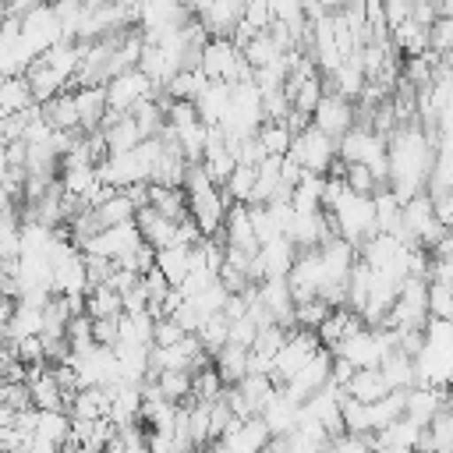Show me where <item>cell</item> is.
<instances>
[{
    "label": "cell",
    "instance_id": "1",
    "mask_svg": "<svg viewBox=\"0 0 453 453\" xmlns=\"http://www.w3.org/2000/svg\"><path fill=\"white\" fill-rule=\"evenodd\" d=\"M389 191L407 205L421 191H428V177L435 166V142L421 131V124L396 127L389 138Z\"/></svg>",
    "mask_w": 453,
    "mask_h": 453
},
{
    "label": "cell",
    "instance_id": "2",
    "mask_svg": "<svg viewBox=\"0 0 453 453\" xmlns=\"http://www.w3.org/2000/svg\"><path fill=\"white\" fill-rule=\"evenodd\" d=\"M333 223V234L343 237L347 244H354L357 251L379 234V219H375V198H361L350 188L336 198V205L326 212Z\"/></svg>",
    "mask_w": 453,
    "mask_h": 453
},
{
    "label": "cell",
    "instance_id": "3",
    "mask_svg": "<svg viewBox=\"0 0 453 453\" xmlns=\"http://www.w3.org/2000/svg\"><path fill=\"white\" fill-rule=\"evenodd\" d=\"M202 71L209 81H226V85H248L255 81V71L248 67L244 53L237 50L234 39H209L202 50Z\"/></svg>",
    "mask_w": 453,
    "mask_h": 453
},
{
    "label": "cell",
    "instance_id": "4",
    "mask_svg": "<svg viewBox=\"0 0 453 453\" xmlns=\"http://www.w3.org/2000/svg\"><path fill=\"white\" fill-rule=\"evenodd\" d=\"M304 173H319V177H329L333 166L340 163V145L322 134L319 127H304L301 134H294V145L287 152Z\"/></svg>",
    "mask_w": 453,
    "mask_h": 453
},
{
    "label": "cell",
    "instance_id": "5",
    "mask_svg": "<svg viewBox=\"0 0 453 453\" xmlns=\"http://www.w3.org/2000/svg\"><path fill=\"white\" fill-rule=\"evenodd\" d=\"M322 350V343H319V333H308V329H290L287 333V343L280 347V354H276V361H273V372H269V379L283 389L315 354Z\"/></svg>",
    "mask_w": 453,
    "mask_h": 453
},
{
    "label": "cell",
    "instance_id": "6",
    "mask_svg": "<svg viewBox=\"0 0 453 453\" xmlns=\"http://www.w3.org/2000/svg\"><path fill=\"white\" fill-rule=\"evenodd\" d=\"M152 92H156V85H152V81L134 67V71L117 74V78L106 85V106H110V113H113V117H131V113H134V106H138V103H145Z\"/></svg>",
    "mask_w": 453,
    "mask_h": 453
},
{
    "label": "cell",
    "instance_id": "7",
    "mask_svg": "<svg viewBox=\"0 0 453 453\" xmlns=\"http://www.w3.org/2000/svg\"><path fill=\"white\" fill-rule=\"evenodd\" d=\"M354 124H357V103L343 99L340 92H326L322 103H319L315 113H311V127H319L322 134H329L336 145H340V138H343Z\"/></svg>",
    "mask_w": 453,
    "mask_h": 453
},
{
    "label": "cell",
    "instance_id": "8",
    "mask_svg": "<svg viewBox=\"0 0 453 453\" xmlns=\"http://www.w3.org/2000/svg\"><path fill=\"white\" fill-rule=\"evenodd\" d=\"M145 241H142V234H138V226L134 223H120V226H106V230H99L85 248H81V255H96V258H106V262H124L131 251H138Z\"/></svg>",
    "mask_w": 453,
    "mask_h": 453
},
{
    "label": "cell",
    "instance_id": "9",
    "mask_svg": "<svg viewBox=\"0 0 453 453\" xmlns=\"http://www.w3.org/2000/svg\"><path fill=\"white\" fill-rule=\"evenodd\" d=\"M294 262H297V248L287 237H276V241H269V244L258 248V255L251 262V283L258 287L265 280H287L290 269H294Z\"/></svg>",
    "mask_w": 453,
    "mask_h": 453
},
{
    "label": "cell",
    "instance_id": "10",
    "mask_svg": "<svg viewBox=\"0 0 453 453\" xmlns=\"http://www.w3.org/2000/svg\"><path fill=\"white\" fill-rule=\"evenodd\" d=\"M329 375H333V350H319L280 393L287 396V400H294V403H304V400H311L319 389H326L329 386Z\"/></svg>",
    "mask_w": 453,
    "mask_h": 453
},
{
    "label": "cell",
    "instance_id": "11",
    "mask_svg": "<svg viewBox=\"0 0 453 453\" xmlns=\"http://www.w3.org/2000/svg\"><path fill=\"white\" fill-rule=\"evenodd\" d=\"M195 11V21L202 25V32L209 39H234V32L241 28L244 21V4L237 0H219V4H198L191 7Z\"/></svg>",
    "mask_w": 453,
    "mask_h": 453
},
{
    "label": "cell",
    "instance_id": "12",
    "mask_svg": "<svg viewBox=\"0 0 453 453\" xmlns=\"http://www.w3.org/2000/svg\"><path fill=\"white\" fill-rule=\"evenodd\" d=\"M255 297H258V304L265 308V315H269L276 326H283L287 333L297 329V322H294V308H297V301H294L287 280H265V283H258Z\"/></svg>",
    "mask_w": 453,
    "mask_h": 453
},
{
    "label": "cell",
    "instance_id": "13",
    "mask_svg": "<svg viewBox=\"0 0 453 453\" xmlns=\"http://www.w3.org/2000/svg\"><path fill=\"white\" fill-rule=\"evenodd\" d=\"M226 446V453H265V446L273 442L269 428L262 418H248V421H234L230 432L219 439Z\"/></svg>",
    "mask_w": 453,
    "mask_h": 453
},
{
    "label": "cell",
    "instance_id": "14",
    "mask_svg": "<svg viewBox=\"0 0 453 453\" xmlns=\"http://www.w3.org/2000/svg\"><path fill=\"white\" fill-rule=\"evenodd\" d=\"M74 103H78V120H81V134H92L103 127L110 106H106V88L103 85H85L74 88Z\"/></svg>",
    "mask_w": 453,
    "mask_h": 453
},
{
    "label": "cell",
    "instance_id": "15",
    "mask_svg": "<svg viewBox=\"0 0 453 453\" xmlns=\"http://www.w3.org/2000/svg\"><path fill=\"white\" fill-rule=\"evenodd\" d=\"M365 329V322H361V315L357 311H350L347 304L343 308H333L329 311V319L322 322V329H319V343L326 347V350H336L343 340H350L354 333H361Z\"/></svg>",
    "mask_w": 453,
    "mask_h": 453
},
{
    "label": "cell",
    "instance_id": "16",
    "mask_svg": "<svg viewBox=\"0 0 453 453\" xmlns=\"http://www.w3.org/2000/svg\"><path fill=\"white\" fill-rule=\"evenodd\" d=\"M258 418L265 421V428H269L273 439H287V435L297 432V425H301V403H294V400H287L283 393H276V396L269 400V407H265Z\"/></svg>",
    "mask_w": 453,
    "mask_h": 453
},
{
    "label": "cell",
    "instance_id": "17",
    "mask_svg": "<svg viewBox=\"0 0 453 453\" xmlns=\"http://www.w3.org/2000/svg\"><path fill=\"white\" fill-rule=\"evenodd\" d=\"M134 226H138V234H142V241L149 244V248H156V251H163V248H170L173 241H177V223L173 219H166V216H159L156 209H138V216H134Z\"/></svg>",
    "mask_w": 453,
    "mask_h": 453
},
{
    "label": "cell",
    "instance_id": "18",
    "mask_svg": "<svg viewBox=\"0 0 453 453\" xmlns=\"http://www.w3.org/2000/svg\"><path fill=\"white\" fill-rule=\"evenodd\" d=\"M379 372H382V379L389 382V389L396 393H407V389H414L418 386V368H414V357L411 354H403L400 347H393L386 357H382V365H379Z\"/></svg>",
    "mask_w": 453,
    "mask_h": 453
},
{
    "label": "cell",
    "instance_id": "19",
    "mask_svg": "<svg viewBox=\"0 0 453 453\" xmlns=\"http://www.w3.org/2000/svg\"><path fill=\"white\" fill-rule=\"evenodd\" d=\"M343 393H347V400H357V403H379L393 389H389V382L382 379L379 368H365V372H354V379L343 386Z\"/></svg>",
    "mask_w": 453,
    "mask_h": 453
},
{
    "label": "cell",
    "instance_id": "20",
    "mask_svg": "<svg viewBox=\"0 0 453 453\" xmlns=\"http://www.w3.org/2000/svg\"><path fill=\"white\" fill-rule=\"evenodd\" d=\"M74 421H110V389H78L67 403Z\"/></svg>",
    "mask_w": 453,
    "mask_h": 453
},
{
    "label": "cell",
    "instance_id": "21",
    "mask_svg": "<svg viewBox=\"0 0 453 453\" xmlns=\"http://www.w3.org/2000/svg\"><path fill=\"white\" fill-rule=\"evenodd\" d=\"M42 110V120L53 127V131H64V134H74L81 131V120H78V103H74V92H60L53 103L39 106Z\"/></svg>",
    "mask_w": 453,
    "mask_h": 453
},
{
    "label": "cell",
    "instance_id": "22",
    "mask_svg": "<svg viewBox=\"0 0 453 453\" xmlns=\"http://www.w3.org/2000/svg\"><path fill=\"white\" fill-rule=\"evenodd\" d=\"M103 138H106L110 156L134 152V149L145 142V134H142V127H138V120H134V117H117L113 124H106V127H103Z\"/></svg>",
    "mask_w": 453,
    "mask_h": 453
},
{
    "label": "cell",
    "instance_id": "23",
    "mask_svg": "<svg viewBox=\"0 0 453 453\" xmlns=\"http://www.w3.org/2000/svg\"><path fill=\"white\" fill-rule=\"evenodd\" d=\"M442 393H446V389H435V386H414V389H407V407H403V414L425 428V425L442 411Z\"/></svg>",
    "mask_w": 453,
    "mask_h": 453
},
{
    "label": "cell",
    "instance_id": "24",
    "mask_svg": "<svg viewBox=\"0 0 453 453\" xmlns=\"http://www.w3.org/2000/svg\"><path fill=\"white\" fill-rule=\"evenodd\" d=\"M32 106H35V99H32V88H28L25 74L0 78V117H18Z\"/></svg>",
    "mask_w": 453,
    "mask_h": 453
},
{
    "label": "cell",
    "instance_id": "25",
    "mask_svg": "<svg viewBox=\"0 0 453 453\" xmlns=\"http://www.w3.org/2000/svg\"><path fill=\"white\" fill-rule=\"evenodd\" d=\"M149 209H156L159 216L173 219V223H184L191 212H188V195L184 188H159V184H149Z\"/></svg>",
    "mask_w": 453,
    "mask_h": 453
},
{
    "label": "cell",
    "instance_id": "26",
    "mask_svg": "<svg viewBox=\"0 0 453 453\" xmlns=\"http://www.w3.org/2000/svg\"><path fill=\"white\" fill-rule=\"evenodd\" d=\"M156 269L163 273V280H166L170 287H180V283L188 280V273H191V248L170 244V248L156 251Z\"/></svg>",
    "mask_w": 453,
    "mask_h": 453
},
{
    "label": "cell",
    "instance_id": "27",
    "mask_svg": "<svg viewBox=\"0 0 453 453\" xmlns=\"http://www.w3.org/2000/svg\"><path fill=\"white\" fill-rule=\"evenodd\" d=\"M326 180H329V177H319V173H304V177L297 180V188L290 191V205H294V212H322Z\"/></svg>",
    "mask_w": 453,
    "mask_h": 453
},
{
    "label": "cell",
    "instance_id": "28",
    "mask_svg": "<svg viewBox=\"0 0 453 453\" xmlns=\"http://www.w3.org/2000/svg\"><path fill=\"white\" fill-rule=\"evenodd\" d=\"M28 336H42V308L18 304V301H14V311H11V319H7V343L28 340Z\"/></svg>",
    "mask_w": 453,
    "mask_h": 453
},
{
    "label": "cell",
    "instance_id": "29",
    "mask_svg": "<svg viewBox=\"0 0 453 453\" xmlns=\"http://www.w3.org/2000/svg\"><path fill=\"white\" fill-rule=\"evenodd\" d=\"M92 212H96V219H99L103 230L106 226H120V223H134V216H138V209L131 205V198L124 191H110L103 198V205H96Z\"/></svg>",
    "mask_w": 453,
    "mask_h": 453
},
{
    "label": "cell",
    "instance_id": "30",
    "mask_svg": "<svg viewBox=\"0 0 453 453\" xmlns=\"http://www.w3.org/2000/svg\"><path fill=\"white\" fill-rule=\"evenodd\" d=\"M212 368H216V375L223 379V386H237V382L248 375V350L237 347V343H226V347L212 357Z\"/></svg>",
    "mask_w": 453,
    "mask_h": 453
},
{
    "label": "cell",
    "instance_id": "31",
    "mask_svg": "<svg viewBox=\"0 0 453 453\" xmlns=\"http://www.w3.org/2000/svg\"><path fill=\"white\" fill-rule=\"evenodd\" d=\"M237 393L244 396V403H248L251 414L258 418V414L269 407V400L280 393V386H276L269 375H244V379L237 382Z\"/></svg>",
    "mask_w": 453,
    "mask_h": 453
},
{
    "label": "cell",
    "instance_id": "32",
    "mask_svg": "<svg viewBox=\"0 0 453 453\" xmlns=\"http://www.w3.org/2000/svg\"><path fill=\"white\" fill-rule=\"evenodd\" d=\"M85 315L88 319H120L124 315V301L113 287H92L88 297H85Z\"/></svg>",
    "mask_w": 453,
    "mask_h": 453
},
{
    "label": "cell",
    "instance_id": "33",
    "mask_svg": "<svg viewBox=\"0 0 453 453\" xmlns=\"http://www.w3.org/2000/svg\"><path fill=\"white\" fill-rule=\"evenodd\" d=\"M152 382H156L159 396L170 400V403H188L191 389H195V375L191 372H159V375H152Z\"/></svg>",
    "mask_w": 453,
    "mask_h": 453
},
{
    "label": "cell",
    "instance_id": "34",
    "mask_svg": "<svg viewBox=\"0 0 453 453\" xmlns=\"http://www.w3.org/2000/svg\"><path fill=\"white\" fill-rule=\"evenodd\" d=\"M35 439L53 442V446H64L71 439V414L67 411H39Z\"/></svg>",
    "mask_w": 453,
    "mask_h": 453
},
{
    "label": "cell",
    "instance_id": "35",
    "mask_svg": "<svg viewBox=\"0 0 453 453\" xmlns=\"http://www.w3.org/2000/svg\"><path fill=\"white\" fill-rule=\"evenodd\" d=\"M258 145H262V152H265V159H283L287 152H290V145H294V134H290V127L287 124H262L258 127Z\"/></svg>",
    "mask_w": 453,
    "mask_h": 453
},
{
    "label": "cell",
    "instance_id": "36",
    "mask_svg": "<svg viewBox=\"0 0 453 453\" xmlns=\"http://www.w3.org/2000/svg\"><path fill=\"white\" fill-rule=\"evenodd\" d=\"M226 340H230V319H226V315H212V319L198 329V343L205 347L209 357H216V354L226 347Z\"/></svg>",
    "mask_w": 453,
    "mask_h": 453
},
{
    "label": "cell",
    "instance_id": "37",
    "mask_svg": "<svg viewBox=\"0 0 453 453\" xmlns=\"http://www.w3.org/2000/svg\"><path fill=\"white\" fill-rule=\"evenodd\" d=\"M329 304L322 301V297H311V301H301L297 308H294V322H297V329H308V333H319L322 329V322L329 319Z\"/></svg>",
    "mask_w": 453,
    "mask_h": 453
},
{
    "label": "cell",
    "instance_id": "38",
    "mask_svg": "<svg viewBox=\"0 0 453 453\" xmlns=\"http://www.w3.org/2000/svg\"><path fill=\"white\" fill-rule=\"evenodd\" d=\"M283 343H287V329H283V326H276V322H273V326H262V329H258V336H255V347H251V354H255V357H262V361H269V365H273V361H276V354H280V347H283Z\"/></svg>",
    "mask_w": 453,
    "mask_h": 453
},
{
    "label": "cell",
    "instance_id": "39",
    "mask_svg": "<svg viewBox=\"0 0 453 453\" xmlns=\"http://www.w3.org/2000/svg\"><path fill=\"white\" fill-rule=\"evenodd\" d=\"M248 216H251V230H255L258 244H269V241L283 237V230H280L276 216L269 212V205H248Z\"/></svg>",
    "mask_w": 453,
    "mask_h": 453
},
{
    "label": "cell",
    "instance_id": "40",
    "mask_svg": "<svg viewBox=\"0 0 453 453\" xmlns=\"http://www.w3.org/2000/svg\"><path fill=\"white\" fill-rule=\"evenodd\" d=\"M428 315L439 322H453V287L449 283H428Z\"/></svg>",
    "mask_w": 453,
    "mask_h": 453
},
{
    "label": "cell",
    "instance_id": "41",
    "mask_svg": "<svg viewBox=\"0 0 453 453\" xmlns=\"http://www.w3.org/2000/svg\"><path fill=\"white\" fill-rule=\"evenodd\" d=\"M0 407L14 411V414H25V411H35L32 407V393L25 382H0Z\"/></svg>",
    "mask_w": 453,
    "mask_h": 453
},
{
    "label": "cell",
    "instance_id": "42",
    "mask_svg": "<svg viewBox=\"0 0 453 453\" xmlns=\"http://www.w3.org/2000/svg\"><path fill=\"white\" fill-rule=\"evenodd\" d=\"M255 336H258V322H255L251 315H244V319L230 322V340H226V343H237V347L251 350V347H255Z\"/></svg>",
    "mask_w": 453,
    "mask_h": 453
},
{
    "label": "cell",
    "instance_id": "43",
    "mask_svg": "<svg viewBox=\"0 0 453 453\" xmlns=\"http://www.w3.org/2000/svg\"><path fill=\"white\" fill-rule=\"evenodd\" d=\"M92 336H96V347H117L120 340V319H92Z\"/></svg>",
    "mask_w": 453,
    "mask_h": 453
},
{
    "label": "cell",
    "instance_id": "44",
    "mask_svg": "<svg viewBox=\"0 0 453 453\" xmlns=\"http://www.w3.org/2000/svg\"><path fill=\"white\" fill-rule=\"evenodd\" d=\"M188 333L173 322V319H156V333H152V347H173L180 343Z\"/></svg>",
    "mask_w": 453,
    "mask_h": 453
},
{
    "label": "cell",
    "instance_id": "45",
    "mask_svg": "<svg viewBox=\"0 0 453 453\" xmlns=\"http://www.w3.org/2000/svg\"><path fill=\"white\" fill-rule=\"evenodd\" d=\"M198 453H226V446H223V442L216 439V442H209V446H202Z\"/></svg>",
    "mask_w": 453,
    "mask_h": 453
},
{
    "label": "cell",
    "instance_id": "46",
    "mask_svg": "<svg viewBox=\"0 0 453 453\" xmlns=\"http://www.w3.org/2000/svg\"><path fill=\"white\" fill-rule=\"evenodd\" d=\"M11 205H14V198H11V195H7L4 188H0V216H4V212H7Z\"/></svg>",
    "mask_w": 453,
    "mask_h": 453
},
{
    "label": "cell",
    "instance_id": "47",
    "mask_svg": "<svg viewBox=\"0 0 453 453\" xmlns=\"http://www.w3.org/2000/svg\"><path fill=\"white\" fill-rule=\"evenodd\" d=\"M0 453H4V449H0Z\"/></svg>",
    "mask_w": 453,
    "mask_h": 453
},
{
    "label": "cell",
    "instance_id": "48",
    "mask_svg": "<svg viewBox=\"0 0 453 453\" xmlns=\"http://www.w3.org/2000/svg\"><path fill=\"white\" fill-rule=\"evenodd\" d=\"M149 453H152V449H149Z\"/></svg>",
    "mask_w": 453,
    "mask_h": 453
}]
</instances>
